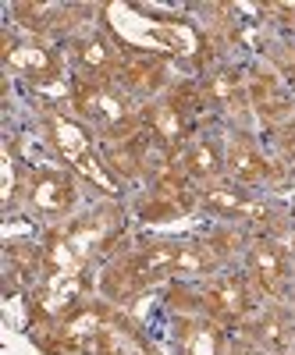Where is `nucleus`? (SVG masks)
<instances>
[{"label":"nucleus","mask_w":295,"mask_h":355,"mask_svg":"<svg viewBox=\"0 0 295 355\" xmlns=\"http://www.w3.org/2000/svg\"><path fill=\"white\" fill-rule=\"evenodd\" d=\"M47 139L53 146V153L61 157V164H68L78 178H85L90 185H96L103 196H117V178L110 174L107 160L96 153V146L85 132V125L78 117L68 114H47Z\"/></svg>","instance_id":"nucleus-1"},{"label":"nucleus","mask_w":295,"mask_h":355,"mask_svg":"<svg viewBox=\"0 0 295 355\" xmlns=\"http://www.w3.org/2000/svg\"><path fill=\"white\" fill-rule=\"evenodd\" d=\"M246 277L253 284V291H260L263 299H285V291L292 284V256L288 249L271 239V234H260L249 242L246 249Z\"/></svg>","instance_id":"nucleus-2"},{"label":"nucleus","mask_w":295,"mask_h":355,"mask_svg":"<svg viewBox=\"0 0 295 355\" xmlns=\"http://www.w3.org/2000/svg\"><path fill=\"white\" fill-rule=\"evenodd\" d=\"M249 302H253V284L246 274H217L199 288V313L217 327L242 323Z\"/></svg>","instance_id":"nucleus-3"},{"label":"nucleus","mask_w":295,"mask_h":355,"mask_svg":"<svg viewBox=\"0 0 295 355\" xmlns=\"http://www.w3.org/2000/svg\"><path fill=\"white\" fill-rule=\"evenodd\" d=\"M28 206L40 214V217H68L75 210V178L61 167H40L28 174Z\"/></svg>","instance_id":"nucleus-4"},{"label":"nucleus","mask_w":295,"mask_h":355,"mask_svg":"<svg viewBox=\"0 0 295 355\" xmlns=\"http://www.w3.org/2000/svg\"><path fill=\"white\" fill-rule=\"evenodd\" d=\"M4 64L8 71L36 82V85H47V82H57L61 78V61H57V53L43 43H15V40H4Z\"/></svg>","instance_id":"nucleus-5"},{"label":"nucleus","mask_w":295,"mask_h":355,"mask_svg":"<svg viewBox=\"0 0 295 355\" xmlns=\"http://www.w3.org/2000/svg\"><path fill=\"white\" fill-rule=\"evenodd\" d=\"M196 189H199V206L221 220H256L263 214V206L242 185H235L231 178L228 182L221 178V182H210V185H196Z\"/></svg>","instance_id":"nucleus-6"},{"label":"nucleus","mask_w":295,"mask_h":355,"mask_svg":"<svg viewBox=\"0 0 295 355\" xmlns=\"http://www.w3.org/2000/svg\"><path fill=\"white\" fill-rule=\"evenodd\" d=\"M224 174L235 185L256 189L271 178V160L263 157V150L249 135H231V142L224 146Z\"/></svg>","instance_id":"nucleus-7"},{"label":"nucleus","mask_w":295,"mask_h":355,"mask_svg":"<svg viewBox=\"0 0 295 355\" xmlns=\"http://www.w3.org/2000/svg\"><path fill=\"white\" fill-rule=\"evenodd\" d=\"M164 78H167L164 61L153 53H125L117 71H114V85L125 96H153L164 85Z\"/></svg>","instance_id":"nucleus-8"},{"label":"nucleus","mask_w":295,"mask_h":355,"mask_svg":"<svg viewBox=\"0 0 295 355\" xmlns=\"http://www.w3.org/2000/svg\"><path fill=\"white\" fill-rule=\"evenodd\" d=\"M249 341L260 345L267 355H295V320L292 313L271 306L256 316V323L249 327Z\"/></svg>","instance_id":"nucleus-9"},{"label":"nucleus","mask_w":295,"mask_h":355,"mask_svg":"<svg viewBox=\"0 0 295 355\" xmlns=\"http://www.w3.org/2000/svg\"><path fill=\"white\" fill-rule=\"evenodd\" d=\"M96 355H160V352L146 341L128 320L103 316V327L96 334Z\"/></svg>","instance_id":"nucleus-10"},{"label":"nucleus","mask_w":295,"mask_h":355,"mask_svg":"<svg viewBox=\"0 0 295 355\" xmlns=\"http://www.w3.org/2000/svg\"><path fill=\"white\" fill-rule=\"evenodd\" d=\"M182 167H185V174L192 178V182H199V185L221 182V174H224V150H221L214 139H196V142L185 146Z\"/></svg>","instance_id":"nucleus-11"},{"label":"nucleus","mask_w":295,"mask_h":355,"mask_svg":"<svg viewBox=\"0 0 295 355\" xmlns=\"http://www.w3.org/2000/svg\"><path fill=\"white\" fill-rule=\"evenodd\" d=\"M146 132H150L153 146H160V150H174L182 139H185V110H178L171 100L164 103H153L150 110H146Z\"/></svg>","instance_id":"nucleus-12"},{"label":"nucleus","mask_w":295,"mask_h":355,"mask_svg":"<svg viewBox=\"0 0 295 355\" xmlns=\"http://www.w3.org/2000/svg\"><path fill=\"white\" fill-rule=\"evenodd\" d=\"M185 355H217V341L210 327H196L185 338Z\"/></svg>","instance_id":"nucleus-13"}]
</instances>
